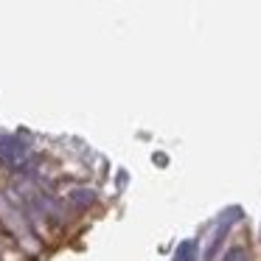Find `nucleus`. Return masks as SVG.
Listing matches in <instances>:
<instances>
[{"label":"nucleus","instance_id":"nucleus-1","mask_svg":"<svg viewBox=\"0 0 261 261\" xmlns=\"http://www.w3.org/2000/svg\"><path fill=\"white\" fill-rule=\"evenodd\" d=\"M0 158L6 160V163H17V160L25 158V146L17 141V138H12V135L0 138Z\"/></svg>","mask_w":261,"mask_h":261},{"label":"nucleus","instance_id":"nucleus-2","mask_svg":"<svg viewBox=\"0 0 261 261\" xmlns=\"http://www.w3.org/2000/svg\"><path fill=\"white\" fill-rule=\"evenodd\" d=\"M194 258H197V244L182 242L180 250H177V255H174V261H194Z\"/></svg>","mask_w":261,"mask_h":261},{"label":"nucleus","instance_id":"nucleus-3","mask_svg":"<svg viewBox=\"0 0 261 261\" xmlns=\"http://www.w3.org/2000/svg\"><path fill=\"white\" fill-rule=\"evenodd\" d=\"M222 261H250V255H247V250H244V247H230Z\"/></svg>","mask_w":261,"mask_h":261}]
</instances>
